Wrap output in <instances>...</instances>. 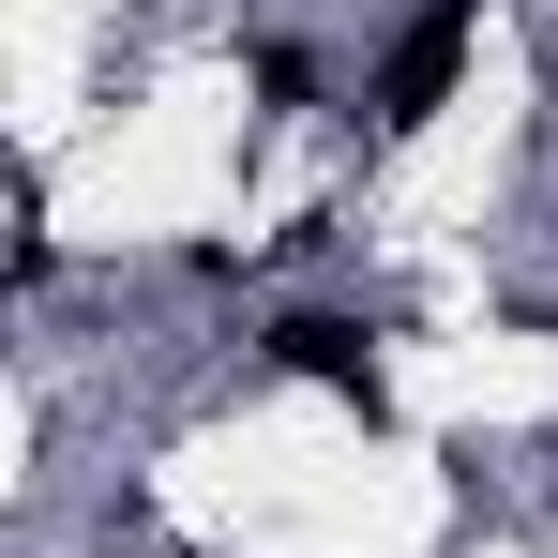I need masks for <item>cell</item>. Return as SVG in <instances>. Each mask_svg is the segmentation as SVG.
<instances>
[{"mask_svg": "<svg viewBox=\"0 0 558 558\" xmlns=\"http://www.w3.org/2000/svg\"><path fill=\"white\" fill-rule=\"evenodd\" d=\"M453 76H468V0H438V15H408V31H392V61H377V121H392V136H423V121L453 106Z\"/></svg>", "mask_w": 558, "mask_h": 558, "instance_id": "1", "label": "cell"}, {"mask_svg": "<svg viewBox=\"0 0 558 558\" xmlns=\"http://www.w3.org/2000/svg\"><path fill=\"white\" fill-rule=\"evenodd\" d=\"M272 363H287V377H317V392H348L363 423L392 408V392H377V332H363V317H287V332H272Z\"/></svg>", "mask_w": 558, "mask_h": 558, "instance_id": "2", "label": "cell"}, {"mask_svg": "<svg viewBox=\"0 0 558 558\" xmlns=\"http://www.w3.org/2000/svg\"><path fill=\"white\" fill-rule=\"evenodd\" d=\"M257 106H317V61L302 46H257Z\"/></svg>", "mask_w": 558, "mask_h": 558, "instance_id": "3", "label": "cell"}]
</instances>
